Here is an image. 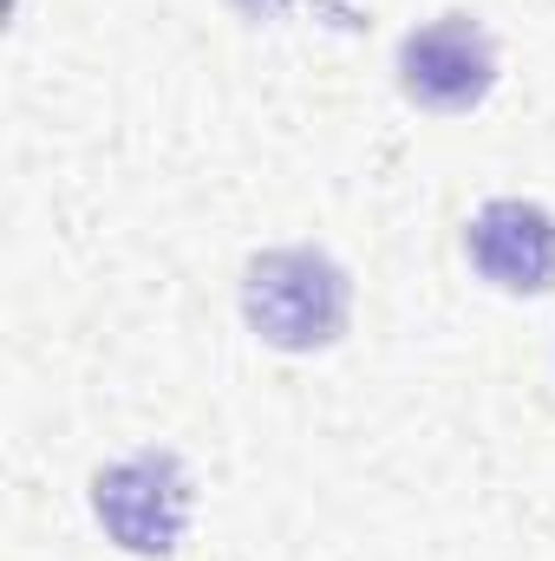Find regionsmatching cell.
Wrapping results in <instances>:
<instances>
[{"mask_svg":"<svg viewBox=\"0 0 555 561\" xmlns=\"http://www.w3.org/2000/svg\"><path fill=\"white\" fill-rule=\"evenodd\" d=\"M236 7H242L249 20H269V13H281V7H287V0H236Z\"/></svg>","mask_w":555,"mask_h":561,"instance_id":"5b68a950","label":"cell"},{"mask_svg":"<svg viewBox=\"0 0 555 561\" xmlns=\"http://www.w3.org/2000/svg\"><path fill=\"white\" fill-rule=\"evenodd\" d=\"M353 287L347 268L320 249H269L242 275V313L281 353H320L347 333Z\"/></svg>","mask_w":555,"mask_h":561,"instance_id":"6da1fadb","label":"cell"},{"mask_svg":"<svg viewBox=\"0 0 555 561\" xmlns=\"http://www.w3.org/2000/svg\"><path fill=\"white\" fill-rule=\"evenodd\" d=\"M464 249H471V268L503 294H550L555 287V216L543 203H523V196L484 203L464 229Z\"/></svg>","mask_w":555,"mask_h":561,"instance_id":"277c9868","label":"cell"},{"mask_svg":"<svg viewBox=\"0 0 555 561\" xmlns=\"http://www.w3.org/2000/svg\"><path fill=\"white\" fill-rule=\"evenodd\" d=\"M92 510L125 556H170L190 523V470L170 450H138L92 477Z\"/></svg>","mask_w":555,"mask_h":561,"instance_id":"7a4b0ae2","label":"cell"},{"mask_svg":"<svg viewBox=\"0 0 555 561\" xmlns=\"http://www.w3.org/2000/svg\"><path fill=\"white\" fill-rule=\"evenodd\" d=\"M497 85V46L471 13H444L399 39V92L424 112H471Z\"/></svg>","mask_w":555,"mask_h":561,"instance_id":"3957f363","label":"cell"}]
</instances>
